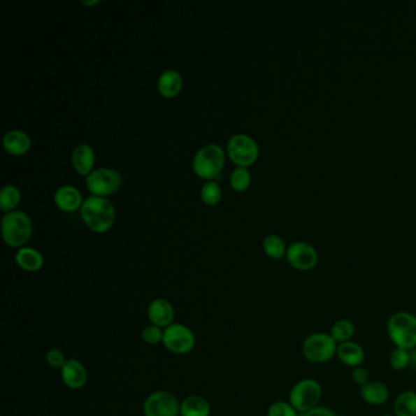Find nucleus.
Instances as JSON below:
<instances>
[{
	"label": "nucleus",
	"instance_id": "32",
	"mask_svg": "<svg viewBox=\"0 0 416 416\" xmlns=\"http://www.w3.org/2000/svg\"><path fill=\"white\" fill-rule=\"evenodd\" d=\"M352 381L359 387H363L364 385H366L370 381V375H368V370L363 368V366L353 368Z\"/></svg>",
	"mask_w": 416,
	"mask_h": 416
},
{
	"label": "nucleus",
	"instance_id": "12",
	"mask_svg": "<svg viewBox=\"0 0 416 416\" xmlns=\"http://www.w3.org/2000/svg\"><path fill=\"white\" fill-rule=\"evenodd\" d=\"M64 385L70 389H81L88 381V373L85 365L77 359H67L66 363L60 370Z\"/></svg>",
	"mask_w": 416,
	"mask_h": 416
},
{
	"label": "nucleus",
	"instance_id": "18",
	"mask_svg": "<svg viewBox=\"0 0 416 416\" xmlns=\"http://www.w3.org/2000/svg\"><path fill=\"white\" fill-rule=\"evenodd\" d=\"M72 163L77 173L81 175H89L88 173L94 165V152L91 145L88 144L77 145L72 153Z\"/></svg>",
	"mask_w": 416,
	"mask_h": 416
},
{
	"label": "nucleus",
	"instance_id": "13",
	"mask_svg": "<svg viewBox=\"0 0 416 416\" xmlns=\"http://www.w3.org/2000/svg\"><path fill=\"white\" fill-rule=\"evenodd\" d=\"M147 314L150 324L162 329H166L168 326L173 325L175 320V309L173 304L164 298H157L150 301Z\"/></svg>",
	"mask_w": 416,
	"mask_h": 416
},
{
	"label": "nucleus",
	"instance_id": "29",
	"mask_svg": "<svg viewBox=\"0 0 416 416\" xmlns=\"http://www.w3.org/2000/svg\"><path fill=\"white\" fill-rule=\"evenodd\" d=\"M268 416H299V413L293 408L291 403L278 401L268 406Z\"/></svg>",
	"mask_w": 416,
	"mask_h": 416
},
{
	"label": "nucleus",
	"instance_id": "20",
	"mask_svg": "<svg viewBox=\"0 0 416 416\" xmlns=\"http://www.w3.org/2000/svg\"><path fill=\"white\" fill-rule=\"evenodd\" d=\"M210 413V403L201 396L187 397L180 407V416H209Z\"/></svg>",
	"mask_w": 416,
	"mask_h": 416
},
{
	"label": "nucleus",
	"instance_id": "25",
	"mask_svg": "<svg viewBox=\"0 0 416 416\" xmlns=\"http://www.w3.org/2000/svg\"><path fill=\"white\" fill-rule=\"evenodd\" d=\"M21 199V193L17 187L14 185H6L0 191V209L9 211L17 206Z\"/></svg>",
	"mask_w": 416,
	"mask_h": 416
},
{
	"label": "nucleus",
	"instance_id": "24",
	"mask_svg": "<svg viewBox=\"0 0 416 416\" xmlns=\"http://www.w3.org/2000/svg\"><path fill=\"white\" fill-rule=\"evenodd\" d=\"M263 248L264 252L271 259H282L287 253L283 239L278 235H268L264 239Z\"/></svg>",
	"mask_w": 416,
	"mask_h": 416
},
{
	"label": "nucleus",
	"instance_id": "35",
	"mask_svg": "<svg viewBox=\"0 0 416 416\" xmlns=\"http://www.w3.org/2000/svg\"><path fill=\"white\" fill-rule=\"evenodd\" d=\"M99 3V0H93V1H86V0H83V4L87 5H94L98 4Z\"/></svg>",
	"mask_w": 416,
	"mask_h": 416
},
{
	"label": "nucleus",
	"instance_id": "5",
	"mask_svg": "<svg viewBox=\"0 0 416 416\" xmlns=\"http://www.w3.org/2000/svg\"><path fill=\"white\" fill-rule=\"evenodd\" d=\"M321 397H322V387L317 380L313 378H301L291 388L288 394V402L292 404L293 408L299 414H301L320 406L319 403Z\"/></svg>",
	"mask_w": 416,
	"mask_h": 416
},
{
	"label": "nucleus",
	"instance_id": "3",
	"mask_svg": "<svg viewBox=\"0 0 416 416\" xmlns=\"http://www.w3.org/2000/svg\"><path fill=\"white\" fill-rule=\"evenodd\" d=\"M338 343L336 342L330 333L326 332H314L306 336L301 345L303 357L313 364L329 363L337 357Z\"/></svg>",
	"mask_w": 416,
	"mask_h": 416
},
{
	"label": "nucleus",
	"instance_id": "17",
	"mask_svg": "<svg viewBox=\"0 0 416 416\" xmlns=\"http://www.w3.org/2000/svg\"><path fill=\"white\" fill-rule=\"evenodd\" d=\"M15 260L20 268H24L29 273L38 271L44 264L43 255L39 253L37 249L22 247L15 255Z\"/></svg>",
	"mask_w": 416,
	"mask_h": 416
},
{
	"label": "nucleus",
	"instance_id": "10",
	"mask_svg": "<svg viewBox=\"0 0 416 416\" xmlns=\"http://www.w3.org/2000/svg\"><path fill=\"white\" fill-rule=\"evenodd\" d=\"M87 187L96 196H109L119 188L121 176L114 168H101L87 176Z\"/></svg>",
	"mask_w": 416,
	"mask_h": 416
},
{
	"label": "nucleus",
	"instance_id": "6",
	"mask_svg": "<svg viewBox=\"0 0 416 416\" xmlns=\"http://www.w3.org/2000/svg\"><path fill=\"white\" fill-rule=\"evenodd\" d=\"M225 164L224 149L217 144H206L196 152L193 159V168L201 178H220V171Z\"/></svg>",
	"mask_w": 416,
	"mask_h": 416
},
{
	"label": "nucleus",
	"instance_id": "2",
	"mask_svg": "<svg viewBox=\"0 0 416 416\" xmlns=\"http://www.w3.org/2000/svg\"><path fill=\"white\" fill-rule=\"evenodd\" d=\"M81 215L87 226L96 232L109 230L115 220V209L104 196H92L82 203Z\"/></svg>",
	"mask_w": 416,
	"mask_h": 416
},
{
	"label": "nucleus",
	"instance_id": "26",
	"mask_svg": "<svg viewBox=\"0 0 416 416\" xmlns=\"http://www.w3.org/2000/svg\"><path fill=\"white\" fill-rule=\"evenodd\" d=\"M388 363L391 368L396 371H403L410 366V350H402L394 347V350L389 353Z\"/></svg>",
	"mask_w": 416,
	"mask_h": 416
},
{
	"label": "nucleus",
	"instance_id": "9",
	"mask_svg": "<svg viewBox=\"0 0 416 416\" xmlns=\"http://www.w3.org/2000/svg\"><path fill=\"white\" fill-rule=\"evenodd\" d=\"M181 403L168 391H157L144 401V416H180Z\"/></svg>",
	"mask_w": 416,
	"mask_h": 416
},
{
	"label": "nucleus",
	"instance_id": "15",
	"mask_svg": "<svg viewBox=\"0 0 416 416\" xmlns=\"http://www.w3.org/2000/svg\"><path fill=\"white\" fill-rule=\"evenodd\" d=\"M337 358L345 366L354 368L363 365L366 354H365V350L361 345L354 340H348V342L338 345Z\"/></svg>",
	"mask_w": 416,
	"mask_h": 416
},
{
	"label": "nucleus",
	"instance_id": "28",
	"mask_svg": "<svg viewBox=\"0 0 416 416\" xmlns=\"http://www.w3.org/2000/svg\"><path fill=\"white\" fill-rule=\"evenodd\" d=\"M250 185V173L247 168H237L231 175V186L235 191H245Z\"/></svg>",
	"mask_w": 416,
	"mask_h": 416
},
{
	"label": "nucleus",
	"instance_id": "27",
	"mask_svg": "<svg viewBox=\"0 0 416 416\" xmlns=\"http://www.w3.org/2000/svg\"><path fill=\"white\" fill-rule=\"evenodd\" d=\"M201 199L208 204V206H214L217 201H220L222 192L216 182H206L204 186L201 187Z\"/></svg>",
	"mask_w": 416,
	"mask_h": 416
},
{
	"label": "nucleus",
	"instance_id": "8",
	"mask_svg": "<svg viewBox=\"0 0 416 416\" xmlns=\"http://www.w3.org/2000/svg\"><path fill=\"white\" fill-rule=\"evenodd\" d=\"M227 152L234 163L239 168H245L258 159V144L248 134H235L229 141Z\"/></svg>",
	"mask_w": 416,
	"mask_h": 416
},
{
	"label": "nucleus",
	"instance_id": "33",
	"mask_svg": "<svg viewBox=\"0 0 416 416\" xmlns=\"http://www.w3.org/2000/svg\"><path fill=\"white\" fill-rule=\"evenodd\" d=\"M299 416H338L337 413L329 407H324V406H317V407L311 409L309 412L301 413Z\"/></svg>",
	"mask_w": 416,
	"mask_h": 416
},
{
	"label": "nucleus",
	"instance_id": "1",
	"mask_svg": "<svg viewBox=\"0 0 416 416\" xmlns=\"http://www.w3.org/2000/svg\"><path fill=\"white\" fill-rule=\"evenodd\" d=\"M388 337L394 347L416 350V315L409 311H396L386 324Z\"/></svg>",
	"mask_w": 416,
	"mask_h": 416
},
{
	"label": "nucleus",
	"instance_id": "14",
	"mask_svg": "<svg viewBox=\"0 0 416 416\" xmlns=\"http://www.w3.org/2000/svg\"><path fill=\"white\" fill-rule=\"evenodd\" d=\"M389 388L381 381H368L363 387H360V397L368 406H383L389 399Z\"/></svg>",
	"mask_w": 416,
	"mask_h": 416
},
{
	"label": "nucleus",
	"instance_id": "23",
	"mask_svg": "<svg viewBox=\"0 0 416 416\" xmlns=\"http://www.w3.org/2000/svg\"><path fill=\"white\" fill-rule=\"evenodd\" d=\"M330 335L338 345L348 340H353L355 335V325L350 319H340L331 327Z\"/></svg>",
	"mask_w": 416,
	"mask_h": 416
},
{
	"label": "nucleus",
	"instance_id": "16",
	"mask_svg": "<svg viewBox=\"0 0 416 416\" xmlns=\"http://www.w3.org/2000/svg\"><path fill=\"white\" fill-rule=\"evenodd\" d=\"M57 206L65 211H73L81 208L82 196L81 192L73 186H62L55 192L54 196Z\"/></svg>",
	"mask_w": 416,
	"mask_h": 416
},
{
	"label": "nucleus",
	"instance_id": "22",
	"mask_svg": "<svg viewBox=\"0 0 416 416\" xmlns=\"http://www.w3.org/2000/svg\"><path fill=\"white\" fill-rule=\"evenodd\" d=\"M393 415L416 416V392L407 389L399 393L393 403Z\"/></svg>",
	"mask_w": 416,
	"mask_h": 416
},
{
	"label": "nucleus",
	"instance_id": "7",
	"mask_svg": "<svg viewBox=\"0 0 416 416\" xmlns=\"http://www.w3.org/2000/svg\"><path fill=\"white\" fill-rule=\"evenodd\" d=\"M196 335L188 326L173 322L164 329L163 345L173 354L183 355L191 353L196 347Z\"/></svg>",
	"mask_w": 416,
	"mask_h": 416
},
{
	"label": "nucleus",
	"instance_id": "36",
	"mask_svg": "<svg viewBox=\"0 0 416 416\" xmlns=\"http://www.w3.org/2000/svg\"><path fill=\"white\" fill-rule=\"evenodd\" d=\"M380 416H394V415H393V414H383V415H380Z\"/></svg>",
	"mask_w": 416,
	"mask_h": 416
},
{
	"label": "nucleus",
	"instance_id": "21",
	"mask_svg": "<svg viewBox=\"0 0 416 416\" xmlns=\"http://www.w3.org/2000/svg\"><path fill=\"white\" fill-rule=\"evenodd\" d=\"M3 142H4L5 149L14 155L24 154L31 148V139L29 134L19 129L9 131L5 134Z\"/></svg>",
	"mask_w": 416,
	"mask_h": 416
},
{
	"label": "nucleus",
	"instance_id": "19",
	"mask_svg": "<svg viewBox=\"0 0 416 416\" xmlns=\"http://www.w3.org/2000/svg\"><path fill=\"white\" fill-rule=\"evenodd\" d=\"M182 85V76L176 70H166L159 77V92L166 98L178 96L181 91Z\"/></svg>",
	"mask_w": 416,
	"mask_h": 416
},
{
	"label": "nucleus",
	"instance_id": "30",
	"mask_svg": "<svg viewBox=\"0 0 416 416\" xmlns=\"http://www.w3.org/2000/svg\"><path fill=\"white\" fill-rule=\"evenodd\" d=\"M164 329L158 326L150 325L145 326L142 331V340L147 345H155L159 343H163Z\"/></svg>",
	"mask_w": 416,
	"mask_h": 416
},
{
	"label": "nucleus",
	"instance_id": "34",
	"mask_svg": "<svg viewBox=\"0 0 416 416\" xmlns=\"http://www.w3.org/2000/svg\"><path fill=\"white\" fill-rule=\"evenodd\" d=\"M409 368L416 370V350H410V366Z\"/></svg>",
	"mask_w": 416,
	"mask_h": 416
},
{
	"label": "nucleus",
	"instance_id": "11",
	"mask_svg": "<svg viewBox=\"0 0 416 416\" xmlns=\"http://www.w3.org/2000/svg\"><path fill=\"white\" fill-rule=\"evenodd\" d=\"M287 261L292 268L299 271H309L319 263V254L311 244L306 242H294L286 253Z\"/></svg>",
	"mask_w": 416,
	"mask_h": 416
},
{
	"label": "nucleus",
	"instance_id": "4",
	"mask_svg": "<svg viewBox=\"0 0 416 416\" xmlns=\"http://www.w3.org/2000/svg\"><path fill=\"white\" fill-rule=\"evenodd\" d=\"M3 237L10 247H21L32 235V221L21 210L10 211L1 217Z\"/></svg>",
	"mask_w": 416,
	"mask_h": 416
},
{
	"label": "nucleus",
	"instance_id": "31",
	"mask_svg": "<svg viewBox=\"0 0 416 416\" xmlns=\"http://www.w3.org/2000/svg\"><path fill=\"white\" fill-rule=\"evenodd\" d=\"M45 361L50 368L62 370V366L66 363L67 359L62 350H58V348H52L45 354Z\"/></svg>",
	"mask_w": 416,
	"mask_h": 416
}]
</instances>
